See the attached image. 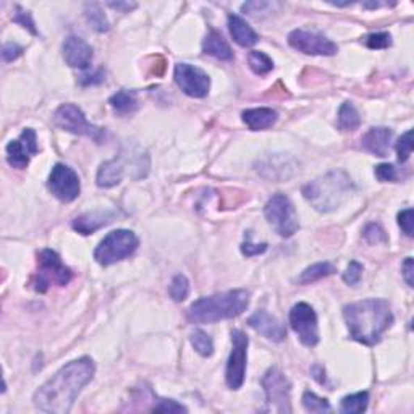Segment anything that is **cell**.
<instances>
[{
	"mask_svg": "<svg viewBox=\"0 0 414 414\" xmlns=\"http://www.w3.org/2000/svg\"><path fill=\"white\" fill-rule=\"evenodd\" d=\"M110 8H115V10H121V12H130V10L136 8V3H130V2H110L109 3Z\"/></svg>",
	"mask_w": 414,
	"mask_h": 414,
	"instance_id": "cell-47",
	"label": "cell"
},
{
	"mask_svg": "<svg viewBox=\"0 0 414 414\" xmlns=\"http://www.w3.org/2000/svg\"><path fill=\"white\" fill-rule=\"evenodd\" d=\"M105 80V73L104 70H97L94 75H85L80 78V83L83 86H89V85H99Z\"/></svg>",
	"mask_w": 414,
	"mask_h": 414,
	"instance_id": "cell-45",
	"label": "cell"
},
{
	"mask_svg": "<svg viewBox=\"0 0 414 414\" xmlns=\"http://www.w3.org/2000/svg\"><path fill=\"white\" fill-rule=\"evenodd\" d=\"M290 324L304 347L313 348L319 343L318 316L308 303H298L291 308Z\"/></svg>",
	"mask_w": 414,
	"mask_h": 414,
	"instance_id": "cell-12",
	"label": "cell"
},
{
	"mask_svg": "<svg viewBox=\"0 0 414 414\" xmlns=\"http://www.w3.org/2000/svg\"><path fill=\"white\" fill-rule=\"evenodd\" d=\"M288 44L298 52L306 55H335L338 52V46L322 34L304 31V29H295L290 33Z\"/></svg>",
	"mask_w": 414,
	"mask_h": 414,
	"instance_id": "cell-15",
	"label": "cell"
},
{
	"mask_svg": "<svg viewBox=\"0 0 414 414\" xmlns=\"http://www.w3.org/2000/svg\"><path fill=\"white\" fill-rule=\"evenodd\" d=\"M52 120L57 128L68 131V133L73 135L87 136V138L94 139L96 143H99V141L104 138V128L91 125L89 121L86 120V117L81 112L80 107L73 104H63L58 107L55 114L52 117Z\"/></svg>",
	"mask_w": 414,
	"mask_h": 414,
	"instance_id": "cell-9",
	"label": "cell"
},
{
	"mask_svg": "<svg viewBox=\"0 0 414 414\" xmlns=\"http://www.w3.org/2000/svg\"><path fill=\"white\" fill-rule=\"evenodd\" d=\"M361 277H363V266L356 261L350 262L348 269L345 270L343 274V280L347 282L348 285H358L359 280H361Z\"/></svg>",
	"mask_w": 414,
	"mask_h": 414,
	"instance_id": "cell-38",
	"label": "cell"
},
{
	"mask_svg": "<svg viewBox=\"0 0 414 414\" xmlns=\"http://www.w3.org/2000/svg\"><path fill=\"white\" fill-rule=\"evenodd\" d=\"M350 335L356 342L374 347L393 324V313L386 300H363L343 308Z\"/></svg>",
	"mask_w": 414,
	"mask_h": 414,
	"instance_id": "cell-2",
	"label": "cell"
},
{
	"mask_svg": "<svg viewBox=\"0 0 414 414\" xmlns=\"http://www.w3.org/2000/svg\"><path fill=\"white\" fill-rule=\"evenodd\" d=\"M274 8V3L270 2H248L241 7V10L248 15H252V17H256L257 13H262V10H270Z\"/></svg>",
	"mask_w": 414,
	"mask_h": 414,
	"instance_id": "cell-43",
	"label": "cell"
},
{
	"mask_svg": "<svg viewBox=\"0 0 414 414\" xmlns=\"http://www.w3.org/2000/svg\"><path fill=\"white\" fill-rule=\"evenodd\" d=\"M363 42L369 49H387L392 46V36L388 33H372L364 37Z\"/></svg>",
	"mask_w": 414,
	"mask_h": 414,
	"instance_id": "cell-36",
	"label": "cell"
},
{
	"mask_svg": "<svg viewBox=\"0 0 414 414\" xmlns=\"http://www.w3.org/2000/svg\"><path fill=\"white\" fill-rule=\"evenodd\" d=\"M376 177L379 182H395L397 169L392 164H381L376 167Z\"/></svg>",
	"mask_w": 414,
	"mask_h": 414,
	"instance_id": "cell-40",
	"label": "cell"
},
{
	"mask_svg": "<svg viewBox=\"0 0 414 414\" xmlns=\"http://www.w3.org/2000/svg\"><path fill=\"white\" fill-rule=\"evenodd\" d=\"M338 130L354 131L361 125V117L352 102H343L338 110Z\"/></svg>",
	"mask_w": 414,
	"mask_h": 414,
	"instance_id": "cell-27",
	"label": "cell"
},
{
	"mask_svg": "<svg viewBox=\"0 0 414 414\" xmlns=\"http://www.w3.org/2000/svg\"><path fill=\"white\" fill-rule=\"evenodd\" d=\"M248 324H250L251 329H255L257 334H261L262 337L270 340V342L280 343L286 338L285 325L274 316L266 313V311H257V313L252 314L248 319Z\"/></svg>",
	"mask_w": 414,
	"mask_h": 414,
	"instance_id": "cell-18",
	"label": "cell"
},
{
	"mask_svg": "<svg viewBox=\"0 0 414 414\" xmlns=\"http://www.w3.org/2000/svg\"><path fill=\"white\" fill-rule=\"evenodd\" d=\"M85 15L87 23H89L92 29H96L97 33H107L110 29V24L107 21V17L104 12H102L99 3H86Z\"/></svg>",
	"mask_w": 414,
	"mask_h": 414,
	"instance_id": "cell-28",
	"label": "cell"
},
{
	"mask_svg": "<svg viewBox=\"0 0 414 414\" xmlns=\"http://www.w3.org/2000/svg\"><path fill=\"white\" fill-rule=\"evenodd\" d=\"M368 405H369V393L359 392V393H353V395L345 397L342 403H340V410H342V413L356 414V413L366 411Z\"/></svg>",
	"mask_w": 414,
	"mask_h": 414,
	"instance_id": "cell-29",
	"label": "cell"
},
{
	"mask_svg": "<svg viewBox=\"0 0 414 414\" xmlns=\"http://www.w3.org/2000/svg\"><path fill=\"white\" fill-rule=\"evenodd\" d=\"M63 58H65L67 65L71 68H80L86 70L92 62V47L87 44L85 39L78 36H70L63 42Z\"/></svg>",
	"mask_w": 414,
	"mask_h": 414,
	"instance_id": "cell-19",
	"label": "cell"
},
{
	"mask_svg": "<svg viewBox=\"0 0 414 414\" xmlns=\"http://www.w3.org/2000/svg\"><path fill=\"white\" fill-rule=\"evenodd\" d=\"M243 121L248 125V128L252 131L267 130L274 126L279 120V114L275 110L267 109V107H259V109H248L241 114Z\"/></svg>",
	"mask_w": 414,
	"mask_h": 414,
	"instance_id": "cell-21",
	"label": "cell"
},
{
	"mask_svg": "<svg viewBox=\"0 0 414 414\" xmlns=\"http://www.w3.org/2000/svg\"><path fill=\"white\" fill-rule=\"evenodd\" d=\"M413 257H406V261L403 262V277H405L406 284L410 286H414V280H413Z\"/></svg>",
	"mask_w": 414,
	"mask_h": 414,
	"instance_id": "cell-46",
	"label": "cell"
},
{
	"mask_svg": "<svg viewBox=\"0 0 414 414\" xmlns=\"http://www.w3.org/2000/svg\"><path fill=\"white\" fill-rule=\"evenodd\" d=\"M96 366L91 358L83 356L68 363L55 376L44 383L34 393V405L37 410L51 414L70 413L73 403L80 395L83 388L94 377Z\"/></svg>",
	"mask_w": 414,
	"mask_h": 414,
	"instance_id": "cell-1",
	"label": "cell"
},
{
	"mask_svg": "<svg viewBox=\"0 0 414 414\" xmlns=\"http://www.w3.org/2000/svg\"><path fill=\"white\" fill-rule=\"evenodd\" d=\"M301 402H303L304 410L309 413H329L330 411L329 400L318 397L314 392H304L303 400Z\"/></svg>",
	"mask_w": 414,
	"mask_h": 414,
	"instance_id": "cell-32",
	"label": "cell"
},
{
	"mask_svg": "<svg viewBox=\"0 0 414 414\" xmlns=\"http://www.w3.org/2000/svg\"><path fill=\"white\" fill-rule=\"evenodd\" d=\"M47 187L53 196L62 202H71L80 196L81 184L76 172L65 164L53 165L51 175H49Z\"/></svg>",
	"mask_w": 414,
	"mask_h": 414,
	"instance_id": "cell-13",
	"label": "cell"
},
{
	"mask_svg": "<svg viewBox=\"0 0 414 414\" xmlns=\"http://www.w3.org/2000/svg\"><path fill=\"white\" fill-rule=\"evenodd\" d=\"M73 272L63 264L60 256L52 250H42L37 255V269L33 286L37 293H46L52 285L65 286L71 282Z\"/></svg>",
	"mask_w": 414,
	"mask_h": 414,
	"instance_id": "cell-6",
	"label": "cell"
},
{
	"mask_svg": "<svg viewBox=\"0 0 414 414\" xmlns=\"http://www.w3.org/2000/svg\"><path fill=\"white\" fill-rule=\"evenodd\" d=\"M110 105L114 109L115 114L119 115H130L135 114L138 110V97H136L135 91H128V89H121L119 92H115L114 96L110 97Z\"/></svg>",
	"mask_w": 414,
	"mask_h": 414,
	"instance_id": "cell-25",
	"label": "cell"
},
{
	"mask_svg": "<svg viewBox=\"0 0 414 414\" xmlns=\"http://www.w3.org/2000/svg\"><path fill=\"white\" fill-rule=\"evenodd\" d=\"M169 293L175 301L187 300V296L189 295V282L187 277L182 274L175 275L172 284L169 286Z\"/></svg>",
	"mask_w": 414,
	"mask_h": 414,
	"instance_id": "cell-33",
	"label": "cell"
},
{
	"mask_svg": "<svg viewBox=\"0 0 414 414\" xmlns=\"http://www.w3.org/2000/svg\"><path fill=\"white\" fill-rule=\"evenodd\" d=\"M353 182L343 170L332 172L316 178L303 187V196L316 211L332 212L338 209L353 193Z\"/></svg>",
	"mask_w": 414,
	"mask_h": 414,
	"instance_id": "cell-4",
	"label": "cell"
},
{
	"mask_svg": "<svg viewBox=\"0 0 414 414\" xmlns=\"http://www.w3.org/2000/svg\"><path fill=\"white\" fill-rule=\"evenodd\" d=\"M257 172L269 180H286L296 172V165L285 154H267L257 162Z\"/></svg>",
	"mask_w": 414,
	"mask_h": 414,
	"instance_id": "cell-17",
	"label": "cell"
},
{
	"mask_svg": "<svg viewBox=\"0 0 414 414\" xmlns=\"http://www.w3.org/2000/svg\"><path fill=\"white\" fill-rule=\"evenodd\" d=\"M130 167L136 172V177L143 178L148 175L149 159L148 154L139 150V153H131V155L121 154L119 157L107 160L101 165L97 172V187L101 188H114L119 184L126 175V167Z\"/></svg>",
	"mask_w": 414,
	"mask_h": 414,
	"instance_id": "cell-5",
	"label": "cell"
},
{
	"mask_svg": "<svg viewBox=\"0 0 414 414\" xmlns=\"http://www.w3.org/2000/svg\"><path fill=\"white\" fill-rule=\"evenodd\" d=\"M316 369H318V371H319V374L316 372V371H313L316 381H318L319 383H322V386H324V383H327V377H325V371H324V368L316 366Z\"/></svg>",
	"mask_w": 414,
	"mask_h": 414,
	"instance_id": "cell-48",
	"label": "cell"
},
{
	"mask_svg": "<svg viewBox=\"0 0 414 414\" xmlns=\"http://www.w3.org/2000/svg\"><path fill=\"white\" fill-rule=\"evenodd\" d=\"M337 272L335 266L330 264V262H318V264L308 267L301 272V275L298 277V284L300 285H308L313 284V282H318L324 277H329Z\"/></svg>",
	"mask_w": 414,
	"mask_h": 414,
	"instance_id": "cell-26",
	"label": "cell"
},
{
	"mask_svg": "<svg viewBox=\"0 0 414 414\" xmlns=\"http://www.w3.org/2000/svg\"><path fill=\"white\" fill-rule=\"evenodd\" d=\"M248 62H250L251 70L256 75H267V73L274 70V60L261 51H252L250 57H248Z\"/></svg>",
	"mask_w": 414,
	"mask_h": 414,
	"instance_id": "cell-30",
	"label": "cell"
},
{
	"mask_svg": "<svg viewBox=\"0 0 414 414\" xmlns=\"http://www.w3.org/2000/svg\"><path fill=\"white\" fill-rule=\"evenodd\" d=\"M21 52H23V49L19 47L18 44L8 42V44H5L2 49V57L5 62H13V60H17L19 55H21Z\"/></svg>",
	"mask_w": 414,
	"mask_h": 414,
	"instance_id": "cell-44",
	"label": "cell"
},
{
	"mask_svg": "<svg viewBox=\"0 0 414 414\" xmlns=\"http://www.w3.org/2000/svg\"><path fill=\"white\" fill-rule=\"evenodd\" d=\"M393 131L386 126H377L371 128L361 139V148L366 153L376 155V157H387L388 150H390V141H392Z\"/></svg>",
	"mask_w": 414,
	"mask_h": 414,
	"instance_id": "cell-20",
	"label": "cell"
},
{
	"mask_svg": "<svg viewBox=\"0 0 414 414\" xmlns=\"http://www.w3.org/2000/svg\"><path fill=\"white\" fill-rule=\"evenodd\" d=\"M191 345L201 356H211L214 353V342L209 335L201 329H196L191 334Z\"/></svg>",
	"mask_w": 414,
	"mask_h": 414,
	"instance_id": "cell-31",
	"label": "cell"
},
{
	"mask_svg": "<svg viewBox=\"0 0 414 414\" xmlns=\"http://www.w3.org/2000/svg\"><path fill=\"white\" fill-rule=\"evenodd\" d=\"M363 235H364V240H366L368 243H371V245H379V243L388 241L386 230H383L379 223H369V225L364 228Z\"/></svg>",
	"mask_w": 414,
	"mask_h": 414,
	"instance_id": "cell-34",
	"label": "cell"
},
{
	"mask_svg": "<svg viewBox=\"0 0 414 414\" xmlns=\"http://www.w3.org/2000/svg\"><path fill=\"white\" fill-rule=\"evenodd\" d=\"M15 10H17V13L13 15V21L21 24V26L26 28L31 34H37V29L34 28V21L31 18V13L26 12V10H23L21 7H19V5H17Z\"/></svg>",
	"mask_w": 414,
	"mask_h": 414,
	"instance_id": "cell-37",
	"label": "cell"
},
{
	"mask_svg": "<svg viewBox=\"0 0 414 414\" xmlns=\"http://www.w3.org/2000/svg\"><path fill=\"white\" fill-rule=\"evenodd\" d=\"M173 78L180 89L189 97L201 99L206 97L211 89V78L207 76V73L189 63H177Z\"/></svg>",
	"mask_w": 414,
	"mask_h": 414,
	"instance_id": "cell-14",
	"label": "cell"
},
{
	"mask_svg": "<svg viewBox=\"0 0 414 414\" xmlns=\"http://www.w3.org/2000/svg\"><path fill=\"white\" fill-rule=\"evenodd\" d=\"M262 388L266 392L267 410L275 413H291L290 393L291 383L277 368H272L262 377Z\"/></svg>",
	"mask_w": 414,
	"mask_h": 414,
	"instance_id": "cell-10",
	"label": "cell"
},
{
	"mask_svg": "<svg viewBox=\"0 0 414 414\" xmlns=\"http://www.w3.org/2000/svg\"><path fill=\"white\" fill-rule=\"evenodd\" d=\"M153 410L160 413H187L188 411L183 405H180V403L173 400H157Z\"/></svg>",
	"mask_w": 414,
	"mask_h": 414,
	"instance_id": "cell-41",
	"label": "cell"
},
{
	"mask_svg": "<svg viewBox=\"0 0 414 414\" xmlns=\"http://www.w3.org/2000/svg\"><path fill=\"white\" fill-rule=\"evenodd\" d=\"M228 26H230V33L238 46L252 47L259 41V36H257L255 29H252L241 17H238V15H230V17H228Z\"/></svg>",
	"mask_w": 414,
	"mask_h": 414,
	"instance_id": "cell-22",
	"label": "cell"
},
{
	"mask_svg": "<svg viewBox=\"0 0 414 414\" xmlns=\"http://www.w3.org/2000/svg\"><path fill=\"white\" fill-rule=\"evenodd\" d=\"M37 138L36 131L33 128L23 130L18 139L10 141L7 146V162L13 169H26L29 160L34 154H37Z\"/></svg>",
	"mask_w": 414,
	"mask_h": 414,
	"instance_id": "cell-16",
	"label": "cell"
},
{
	"mask_svg": "<svg viewBox=\"0 0 414 414\" xmlns=\"http://www.w3.org/2000/svg\"><path fill=\"white\" fill-rule=\"evenodd\" d=\"M413 153V131L408 130L405 135L398 139L397 143V154L400 162H406Z\"/></svg>",
	"mask_w": 414,
	"mask_h": 414,
	"instance_id": "cell-35",
	"label": "cell"
},
{
	"mask_svg": "<svg viewBox=\"0 0 414 414\" xmlns=\"http://www.w3.org/2000/svg\"><path fill=\"white\" fill-rule=\"evenodd\" d=\"M267 250V245L266 243H262V245H256V243H251L250 236H248V240L241 245V252L245 255L246 257H251V256H257V255H262Z\"/></svg>",
	"mask_w": 414,
	"mask_h": 414,
	"instance_id": "cell-42",
	"label": "cell"
},
{
	"mask_svg": "<svg viewBox=\"0 0 414 414\" xmlns=\"http://www.w3.org/2000/svg\"><path fill=\"white\" fill-rule=\"evenodd\" d=\"M109 222H112V214L89 212L76 217L75 221H73V228H75L78 233H81V235H91V233L99 230L101 227L107 225Z\"/></svg>",
	"mask_w": 414,
	"mask_h": 414,
	"instance_id": "cell-23",
	"label": "cell"
},
{
	"mask_svg": "<svg viewBox=\"0 0 414 414\" xmlns=\"http://www.w3.org/2000/svg\"><path fill=\"white\" fill-rule=\"evenodd\" d=\"M398 223H400L402 230L406 233L408 236H413L414 235V212L413 209H405V211H402L398 214Z\"/></svg>",
	"mask_w": 414,
	"mask_h": 414,
	"instance_id": "cell-39",
	"label": "cell"
},
{
	"mask_svg": "<svg viewBox=\"0 0 414 414\" xmlns=\"http://www.w3.org/2000/svg\"><path fill=\"white\" fill-rule=\"evenodd\" d=\"M202 52L207 53V55L218 58V60H233V52L230 46H228L225 39L222 37V34L217 31H211L206 36V39H204Z\"/></svg>",
	"mask_w": 414,
	"mask_h": 414,
	"instance_id": "cell-24",
	"label": "cell"
},
{
	"mask_svg": "<svg viewBox=\"0 0 414 414\" xmlns=\"http://www.w3.org/2000/svg\"><path fill=\"white\" fill-rule=\"evenodd\" d=\"M139 240L131 230H114L99 243L94 251V259L101 266H112L130 257L138 250Z\"/></svg>",
	"mask_w": 414,
	"mask_h": 414,
	"instance_id": "cell-7",
	"label": "cell"
},
{
	"mask_svg": "<svg viewBox=\"0 0 414 414\" xmlns=\"http://www.w3.org/2000/svg\"><path fill=\"white\" fill-rule=\"evenodd\" d=\"M250 306V291L230 290L201 298L188 308L187 318L193 324H214L233 319L245 313Z\"/></svg>",
	"mask_w": 414,
	"mask_h": 414,
	"instance_id": "cell-3",
	"label": "cell"
},
{
	"mask_svg": "<svg viewBox=\"0 0 414 414\" xmlns=\"http://www.w3.org/2000/svg\"><path fill=\"white\" fill-rule=\"evenodd\" d=\"M232 353L227 361V371H225V381L227 386L232 390H238L245 383L246 376V359H248V345L250 340L241 330H233L232 332Z\"/></svg>",
	"mask_w": 414,
	"mask_h": 414,
	"instance_id": "cell-11",
	"label": "cell"
},
{
	"mask_svg": "<svg viewBox=\"0 0 414 414\" xmlns=\"http://www.w3.org/2000/svg\"><path fill=\"white\" fill-rule=\"evenodd\" d=\"M264 214L269 225L274 228L275 233H279L280 236L288 238L298 232V216H296L293 204H291L288 196H285V194H274V196L267 201Z\"/></svg>",
	"mask_w": 414,
	"mask_h": 414,
	"instance_id": "cell-8",
	"label": "cell"
}]
</instances>
